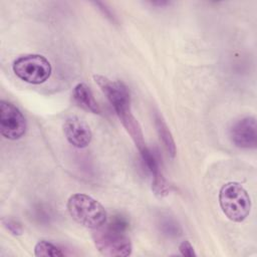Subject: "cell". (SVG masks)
<instances>
[{"label": "cell", "mask_w": 257, "mask_h": 257, "mask_svg": "<svg viewBox=\"0 0 257 257\" xmlns=\"http://www.w3.org/2000/svg\"><path fill=\"white\" fill-rule=\"evenodd\" d=\"M151 4L154 5V6L163 7V6H166V5H170V2H168V1H157V2H151Z\"/></svg>", "instance_id": "cell-15"}, {"label": "cell", "mask_w": 257, "mask_h": 257, "mask_svg": "<svg viewBox=\"0 0 257 257\" xmlns=\"http://www.w3.org/2000/svg\"><path fill=\"white\" fill-rule=\"evenodd\" d=\"M234 146L240 149H255L257 146V125L254 116H245L236 120L229 130Z\"/></svg>", "instance_id": "cell-7"}, {"label": "cell", "mask_w": 257, "mask_h": 257, "mask_svg": "<svg viewBox=\"0 0 257 257\" xmlns=\"http://www.w3.org/2000/svg\"><path fill=\"white\" fill-rule=\"evenodd\" d=\"M66 208L70 217L84 227L96 229L106 223L107 214L103 206L86 194L71 195L67 200Z\"/></svg>", "instance_id": "cell-2"}, {"label": "cell", "mask_w": 257, "mask_h": 257, "mask_svg": "<svg viewBox=\"0 0 257 257\" xmlns=\"http://www.w3.org/2000/svg\"><path fill=\"white\" fill-rule=\"evenodd\" d=\"M34 255L37 257H62L65 256L66 253L55 244L41 240L37 242L34 247Z\"/></svg>", "instance_id": "cell-11"}, {"label": "cell", "mask_w": 257, "mask_h": 257, "mask_svg": "<svg viewBox=\"0 0 257 257\" xmlns=\"http://www.w3.org/2000/svg\"><path fill=\"white\" fill-rule=\"evenodd\" d=\"M63 134L67 142L77 148L83 149L87 147L92 139V133L89 125L77 116H71L63 122Z\"/></svg>", "instance_id": "cell-8"}, {"label": "cell", "mask_w": 257, "mask_h": 257, "mask_svg": "<svg viewBox=\"0 0 257 257\" xmlns=\"http://www.w3.org/2000/svg\"><path fill=\"white\" fill-rule=\"evenodd\" d=\"M93 79L114 108L118 117L124 115V113L132 112L131 94L123 82L110 80L99 74H94Z\"/></svg>", "instance_id": "cell-5"}, {"label": "cell", "mask_w": 257, "mask_h": 257, "mask_svg": "<svg viewBox=\"0 0 257 257\" xmlns=\"http://www.w3.org/2000/svg\"><path fill=\"white\" fill-rule=\"evenodd\" d=\"M219 204L226 217L233 222L244 221L251 211V199L242 185L229 182L219 192Z\"/></svg>", "instance_id": "cell-3"}, {"label": "cell", "mask_w": 257, "mask_h": 257, "mask_svg": "<svg viewBox=\"0 0 257 257\" xmlns=\"http://www.w3.org/2000/svg\"><path fill=\"white\" fill-rule=\"evenodd\" d=\"M155 125H156V130L158 132L159 138H160L161 142L163 143V146H164L166 152L172 159L175 158L177 150H176V144H175L173 135H172L171 131L169 130L163 116L158 112L155 113Z\"/></svg>", "instance_id": "cell-10"}, {"label": "cell", "mask_w": 257, "mask_h": 257, "mask_svg": "<svg viewBox=\"0 0 257 257\" xmlns=\"http://www.w3.org/2000/svg\"><path fill=\"white\" fill-rule=\"evenodd\" d=\"M72 98L79 107L89 112L95 114H99L101 112L100 107L92 94V91L90 90L89 86L83 82H79L74 86L72 91Z\"/></svg>", "instance_id": "cell-9"}, {"label": "cell", "mask_w": 257, "mask_h": 257, "mask_svg": "<svg viewBox=\"0 0 257 257\" xmlns=\"http://www.w3.org/2000/svg\"><path fill=\"white\" fill-rule=\"evenodd\" d=\"M27 128L26 119L21 110L13 103L0 101V133L10 141L21 139Z\"/></svg>", "instance_id": "cell-6"}, {"label": "cell", "mask_w": 257, "mask_h": 257, "mask_svg": "<svg viewBox=\"0 0 257 257\" xmlns=\"http://www.w3.org/2000/svg\"><path fill=\"white\" fill-rule=\"evenodd\" d=\"M160 228L163 233L169 237H176L181 233L180 225L175 219L170 216H164L161 218Z\"/></svg>", "instance_id": "cell-12"}, {"label": "cell", "mask_w": 257, "mask_h": 257, "mask_svg": "<svg viewBox=\"0 0 257 257\" xmlns=\"http://www.w3.org/2000/svg\"><path fill=\"white\" fill-rule=\"evenodd\" d=\"M3 226L13 235L15 236H20L23 234V228L20 222H18L15 219L12 218H3L2 219Z\"/></svg>", "instance_id": "cell-13"}, {"label": "cell", "mask_w": 257, "mask_h": 257, "mask_svg": "<svg viewBox=\"0 0 257 257\" xmlns=\"http://www.w3.org/2000/svg\"><path fill=\"white\" fill-rule=\"evenodd\" d=\"M179 251L183 256H187V257H196L197 256V254L194 250V247L188 240L183 241L179 245Z\"/></svg>", "instance_id": "cell-14"}, {"label": "cell", "mask_w": 257, "mask_h": 257, "mask_svg": "<svg viewBox=\"0 0 257 257\" xmlns=\"http://www.w3.org/2000/svg\"><path fill=\"white\" fill-rule=\"evenodd\" d=\"M127 222L121 217L104 224L92 232V240L97 251L106 257H126L132 254L133 245L124 233Z\"/></svg>", "instance_id": "cell-1"}, {"label": "cell", "mask_w": 257, "mask_h": 257, "mask_svg": "<svg viewBox=\"0 0 257 257\" xmlns=\"http://www.w3.org/2000/svg\"><path fill=\"white\" fill-rule=\"evenodd\" d=\"M12 69L17 77L31 84L45 82L52 72L50 62L40 54H25L19 56L14 60Z\"/></svg>", "instance_id": "cell-4"}]
</instances>
